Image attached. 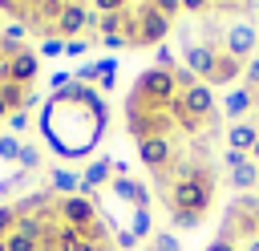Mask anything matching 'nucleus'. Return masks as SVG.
Returning <instances> with one entry per match:
<instances>
[{"label":"nucleus","mask_w":259,"mask_h":251,"mask_svg":"<svg viewBox=\"0 0 259 251\" xmlns=\"http://www.w3.org/2000/svg\"><path fill=\"white\" fill-rule=\"evenodd\" d=\"M170 117L194 138L206 121H214L219 117V109H214V93H210V85H194V89H186V93H178L174 97V105H170Z\"/></svg>","instance_id":"f257e3e1"},{"label":"nucleus","mask_w":259,"mask_h":251,"mask_svg":"<svg viewBox=\"0 0 259 251\" xmlns=\"http://www.w3.org/2000/svg\"><path fill=\"white\" fill-rule=\"evenodd\" d=\"M210 202H214V174H210L206 162H198L194 178L170 186V211H190V215L202 219V215L210 211Z\"/></svg>","instance_id":"f03ea898"},{"label":"nucleus","mask_w":259,"mask_h":251,"mask_svg":"<svg viewBox=\"0 0 259 251\" xmlns=\"http://www.w3.org/2000/svg\"><path fill=\"white\" fill-rule=\"evenodd\" d=\"M170 28H174V24H170L166 16H158L150 4H138V8H130L121 36H125L130 49H158V45H166V32H170Z\"/></svg>","instance_id":"7ed1b4c3"},{"label":"nucleus","mask_w":259,"mask_h":251,"mask_svg":"<svg viewBox=\"0 0 259 251\" xmlns=\"http://www.w3.org/2000/svg\"><path fill=\"white\" fill-rule=\"evenodd\" d=\"M174 97H178L174 77H170L166 69H154V65H150V69L134 81V93H130L125 101H134V105H142V109H154V113H170Z\"/></svg>","instance_id":"20e7f679"},{"label":"nucleus","mask_w":259,"mask_h":251,"mask_svg":"<svg viewBox=\"0 0 259 251\" xmlns=\"http://www.w3.org/2000/svg\"><path fill=\"white\" fill-rule=\"evenodd\" d=\"M97 202L93 198H81V194H69V198H57V223L61 227H73V231H85L93 219H97Z\"/></svg>","instance_id":"39448f33"},{"label":"nucleus","mask_w":259,"mask_h":251,"mask_svg":"<svg viewBox=\"0 0 259 251\" xmlns=\"http://www.w3.org/2000/svg\"><path fill=\"white\" fill-rule=\"evenodd\" d=\"M255 49H259V32L251 28V24H227L223 28V53L227 57H235V61H251L255 57Z\"/></svg>","instance_id":"423d86ee"},{"label":"nucleus","mask_w":259,"mask_h":251,"mask_svg":"<svg viewBox=\"0 0 259 251\" xmlns=\"http://www.w3.org/2000/svg\"><path fill=\"white\" fill-rule=\"evenodd\" d=\"M85 24H89V4H65V8L57 12V20H53V32H49V36H57V40H77V36L85 32Z\"/></svg>","instance_id":"0eeeda50"},{"label":"nucleus","mask_w":259,"mask_h":251,"mask_svg":"<svg viewBox=\"0 0 259 251\" xmlns=\"http://www.w3.org/2000/svg\"><path fill=\"white\" fill-rule=\"evenodd\" d=\"M214 57H219V45H210V40H190V45L182 49V61H178V65H186L198 81H206L210 69H214Z\"/></svg>","instance_id":"6e6552de"},{"label":"nucleus","mask_w":259,"mask_h":251,"mask_svg":"<svg viewBox=\"0 0 259 251\" xmlns=\"http://www.w3.org/2000/svg\"><path fill=\"white\" fill-rule=\"evenodd\" d=\"M138 158L150 166V174L154 170H170L174 166V142L170 138H146V142H138Z\"/></svg>","instance_id":"1a4fd4ad"},{"label":"nucleus","mask_w":259,"mask_h":251,"mask_svg":"<svg viewBox=\"0 0 259 251\" xmlns=\"http://www.w3.org/2000/svg\"><path fill=\"white\" fill-rule=\"evenodd\" d=\"M36 73H40V53L36 49H24L20 57L8 61V81H16V85H32Z\"/></svg>","instance_id":"9d476101"},{"label":"nucleus","mask_w":259,"mask_h":251,"mask_svg":"<svg viewBox=\"0 0 259 251\" xmlns=\"http://www.w3.org/2000/svg\"><path fill=\"white\" fill-rule=\"evenodd\" d=\"M109 190H113L121 202H130L134 211H150V190H146L142 182H134L130 174H125V178H109Z\"/></svg>","instance_id":"9b49d317"},{"label":"nucleus","mask_w":259,"mask_h":251,"mask_svg":"<svg viewBox=\"0 0 259 251\" xmlns=\"http://www.w3.org/2000/svg\"><path fill=\"white\" fill-rule=\"evenodd\" d=\"M239 77H243V61H235V57H227V53L219 49L214 69H210V77H206L202 85H231V81H239Z\"/></svg>","instance_id":"f8f14e48"},{"label":"nucleus","mask_w":259,"mask_h":251,"mask_svg":"<svg viewBox=\"0 0 259 251\" xmlns=\"http://www.w3.org/2000/svg\"><path fill=\"white\" fill-rule=\"evenodd\" d=\"M255 109V89H231L227 97H223V105H219V113L223 117H243V113H251Z\"/></svg>","instance_id":"ddd939ff"},{"label":"nucleus","mask_w":259,"mask_h":251,"mask_svg":"<svg viewBox=\"0 0 259 251\" xmlns=\"http://www.w3.org/2000/svg\"><path fill=\"white\" fill-rule=\"evenodd\" d=\"M255 138H259V126H251V121H235V126L227 130V150H239V154H251V146H255Z\"/></svg>","instance_id":"4468645a"},{"label":"nucleus","mask_w":259,"mask_h":251,"mask_svg":"<svg viewBox=\"0 0 259 251\" xmlns=\"http://www.w3.org/2000/svg\"><path fill=\"white\" fill-rule=\"evenodd\" d=\"M77 186H81V174H73V170H65V166H53V170H49V190H53L57 198L77 194Z\"/></svg>","instance_id":"2eb2a0df"},{"label":"nucleus","mask_w":259,"mask_h":251,"mask_svg":"<svg viewBox=\"0 0 259 251\" xmlns=\"http://www.w3.org/2000/svg\"><path fill=\"white\" fill-rule=\"evenodd\" d=\"M255 186H259V166L255 162H247V166H239V170L227 174V190H235V194H247Z\"/></svg>","instance_id":"dca6fc26"},{"label":"nucleus","mask_w":259,"mask_h":251,"mask_svg":"<svg viewBox=\"0 0 259 251\" xmlns=\"http://www.w3.org/2000/svg\"><path fill=\"white\" fill-rule=\"evenodd\" d=\"M109 178H113V162H109V158H93V162L81 170V182H89L93 190H97V186H109Z\"/></svg>","instance_id":"f3484780"},{"label":"nucleus","mask_w":259,"mask_h":251,"mask_svg":"<svg viewBox=\"0 0 259 251\" xmlns=\"http://www.w3.org/2000/svg\"><path fill=\"white\" fill-rule=\"evenodd\" d=\"M130 235H134V239H154V219H150V211H134V215H130Z\"/></svg>","instance_id":"a211bd4d"},{"label":"nucleus","mask_w":259,"mask_h":251,"mask_svg":"<svg viewBox=\"0 0 259 251\" xmlns=\"http://www.w3.org/2000/svg\"><path fill=\"white\" fill-rule=\"evenodd\" d=\"M24 89H28V85H16V81L0 85V101H4V109H8V113H12V109H20V97H24Z\"/></svg>","instance_id":"6ab92c4d"},{"label":"nucleus","mask_w":259,"mask_h":251,"mask_svg":"<svg viewBox=\"0 0 259 251\" xmlns=\"http://www.w3.org/2000/svg\"><path fill=\"white\" fill-rule=\"evenodd\" d=\"M16 162H20V170H24V174H32V170H40V162H45V158H40V150H36V146H28V142H24Z\"/></svg>","instance_id":"aec40b11"},{"label":"nucleus","mask_w":259,"mask_h":251,"mask_svg":"<svg viewBox=\"0 0 259 251\" xmlns=\"http://www.w3.org/2000/svg\"><path fill=\"white\" fill-rule=\"evenodd\" d=\"M20 146H24V142H20L16 134H0V162H16V158H20Z\"/></svg>","instance_id":"412c9836"},{"label":"nucleus","mask_w":259,"mask_h":251,"mask_svg":"<svg viewBox=\"0 0 259 251\" xmlns=\"http://www.w3.org/2000/svg\"><path fill=\"white\" fill-rule=\"evenodd\" d=\"M150 247H154V251H182V243H178V235H174V231H154Z\"/></svg>","instance_id":"4be33fe9"},{"label":"nucleus","mask_w":259,"mask_h":251,"mask_svg":"<svg viewBox=\"0 0 259 251\" xmlns=\"http://www.w3.org/2000/svg\"><path fill=\"white\" fill-rule=\"evenodd\" d=\"M142 4H150V8H154L158 16H166L170 24H174V16L182 12V0H142Z\"/></svg>","instance_id":"5701e85b"},{"label":"nucleus","mask_w":259,"mask_h":251,"mask_svg":"<svg viewBox=\"0 0 259 251\" xmlns=\"http://www.w3.org/2000/svg\"><path fill=\"white\" fill-rule=\"evenodd\" d=\"M4 251H40V243L28 239V235H16V231H12V235L4 239Z\"/></svg>","instance_id":"b1692460"},{"label":"nucleus","mask_w":259,"mask_h":251,"mask_svg":"<svg viewBox=\"0 0 259 251\" xmlns=\"http://www.w3.org/2000/svg\"><path fill=\"white\" fill-rule=\"evenodd\" d=\"M174 65H178L174 49H170V45H158V49H154V69H166V73H170Z\"/></svg>","instance_id":"393cba45"},{"label":"nucleus","mask_w":259,"mask_h":251,"mask_svg":"<svg viewBox=\"0 0 259 251\" xmlns=\"http://www.w3.org/2000/svg\"><path fill=\"white\" fill-rule=\"evenodd\" d=\"M4 121H8V130H12V134H24V130H32V126H28V121H32V113H24V109H12Z\"/></svg>","instance_id":"a878e982"},{"label":"nucleus","mask_w":259,"mask_h":251,"mask_svg":"<svg viewBox=\"0 0 259 251\" xmlns=\"http://www.w3.org/2000/svg\"><path fill=\"white\" fill-rule=\"evenodd\" d=\"M12 231H16V211L0 202V243H4V239H8Z\"/></svg>","instance_id":"bb28decb"},{"label":"nucleus","mask_w":259,"mask_h":251,"mask_svg":"<svg viewBox=\"0 0 259 251\" xmlns=\"http://www.w3.org/2000/svg\"><path fill=\"white\" fill-rule=\"evenodd\" d=\"M89 8H93L97 16H105V12H125L130 0H89Z\"/></svg>","instance_id":"cd10ccee"},{"label":"nucleus","mask_w":259,"mask_h":251,"mask_svg":"<svg viewBox=\"0 0 259 251\" xmlns=\"http://www.w3.org/2000/svg\"><path fill=\"white\" fill-rule=\"evenodd\" d=\"M69 85H73V73H69V69H57V73L49 77V89H53V93H65Z\"/></svg>","instance_id":"c85d7f7f"},{"label":"nucleus","mask_w":259,"mask_h":251,"mask_svg":"<svg viewBox=\"0 0 259 251\" xmlns=\"http://www.w3.org/2000/svg\"><path fill=\"white\" fill-rule=\"evenodd\" d=\"M170 215H174V227H178V231H194V227L202 223V219L190 215V211H170Z\"/></svg>","instance_id":"c756f323"},{"label":"nucleus","mask_w":259,"mask_h":251,"mask_svg":"<svg viewBox=\"0 0 259 251\" xmlns=\"http://www.w3.org/2000/svg\"><path fill=\"white\" fill-rule=\"evenodd\" d=\"M243 77H247V89H255V93H259V57L243 61Z\"/></svg>","instance_id":"7c9ffc66"},{"label":"nucleus","mask_w":259,"mask_h":251,"mask_svg":"<svg viewBox=\"0 0 259 251\" xmlns=\"http://www.w3.org/2000/svg\"><path fill=\"white\" fill-rule=\"evenodd\" d=\"M247 162H251V154H239V150H227V154H223L227 174H231V170H239V166H247Z\"/></svg>","instance_id":"2f4dec72"},{"label":"nucleus","mask_w":259,"mask_h":251,"mask_svg":"<svg viewBox=\"0 0 259 251\" xmlns=\"http://www.w3.org/2000/svg\"><path fill=\"white\" fill-rule=\"evenodd\" d=\"M61 53H65V40H57V36L40 40V57H61Z\"/></svg>","instance_id":"473e14b6"},{"label":"nucleus","mask_w":259,"mask_h":251,"mask_svg":"<svg viewBox=\"0 0 259 251\" xmlns=\"http://www.w3.org/2000/svg\"><path fill=\"white\" fill-rule=\"evenodd\" d=\"M40 105H45V101H40V93L28 85V89H24V97H20V109H24V113H32V109H40Z\"/></svg>","instance_id":"72a5a7b5"},{"label":"nucleus","mask_w":259,"mask_h":251,"mask_svg":"<svg viewBox=\"0 0 259 251\" xmlns=\"http://www.w3.org/2000/svg\"><path fill=\"white\" fill-rule=\"evenodd\" d=\"M113 243H117V251H134V247H138V239L130 235V227H121V231H113Z\"/></svg>","instance_id":"f704fd0d"},{"label":"nucleus","mask_w":259,"mask_h":251,"mask_svg":"<svg viewBox=\"0 0 259 251\" xmlns=\"http://www.w3.org/2000/svg\"><path fill=\"white\" fill-rule=\"evenodd\" d=\"M214 8V0H182V12H194V16H206Z\"/></svg>","instance_id":"c9c22d12"},{"label":"nucleus","mask_w":259,"mask_h":251,"mask_svg":"<svg viewBox=\"0 0 259 251\" xmlns=\"http://www.w3.org/2000/svg\"><path fill=\"white\" fill-rule=\"evenodd\" d=\"M85 49H89V40H85V36H77V40H65V57H81Z\"/></svg>","instance_id":"e433bc0d"},{"label":"nucleus","mask_w":259,"mask_h":251,"mask_svg":"<svg viewBox=\"0 0 259 251\" xmlns=\"http://www.w3.org/2000/svg\"><path fill=\"white\" fill-rule=\"evenodd\" d=\"M219 12H247V0H214Z\"/></svg>","instance_id":"4c0bfd02"},{"label":"nucleus","mask_w":259,"mask_h":251,"mask_svg":"<svg viewBox=\"0 0 259 251\" xmlns=\"http://www.w3.org/2000/svg\"><path fill=\"white\" fill-rule=\"evenodd\" d=\"M97 45H101V49H125V36H121V32H113V36H97Z\"/></svg>","instance_id":"58836bf2"},{"label":"nucleus","mask_w":259,"mask_h":251,"mask_svg":"<svg viewBox=\"0 0 259 251\" xmlns=\"http://www.w3.org/2000/svg\"><path fill=\"white\" fill-rule=\"evenodd\" d=\"M206 251H239V243H231V239H214Z\"/></svg>","instance_id":"ea45409f"},{"label":"nucleus","mask_w":259,"mask_h":251,"mask_svg":"<svg viewBox=\"0 0 259 251\" xmlns=\"http://www.w3.org/2000/svg\"><path fill=\"white\" fill-rule=\"evenodd\" d=\"M243 251H259V235H255V239H247V243H243Z\"/></svg>","instance_id":"a19ab883"},{"label":"nucleus","mask_w":259,"mask_h":251,"mask_svg":"<svg viewBox=\"0 0 259 251\" xmlns=\"http://www.w3.org/2000/svg\"><path fill=\"white\" fill-rule=\"evenodd\" d=\"M251 158H255V166H259V138H255V146H251Z\"/></svg>","instance_id":"79ce46f5"},{"label":"nucleus","mask_w":259,"mask_h":251,"mask_svg":"<svg viewBox=\"0 0 259 251\" xmlns=\"http://www.w3.org/2000/svg\"><path fill=\"white\" fill-rule=\"evenodd\" d=\"M247 12H255V16H259V0H247Z\"/></svg>","instance_id":"37998d69"},{"label":"nucleus","mask_w":259,"mask_h":251,"mask_svg":"<svg viewBox=\"0 0 259 251\" xmlns=\"http://www.w3.org/2000/svg\"><path fill=\"white\" fill-rule=\"evenodd\" d=\"M61 4H89V0H61Z\"/></svg>","instance_id":"c03bdc74"},{"label":"nucleus","mask_w":259,"mask_h":251,"mask_svg":"<svg viewBox=\"0 0 259 251\" xmlns=\"http://www.w3.org/2000/svg\"><path fill=\"white\" fill-rule=\"evenodd\" d=\"M0 32H4V24H0Z\"/></svg>","instance_id":"a18cd8bd"}]
</instances>
